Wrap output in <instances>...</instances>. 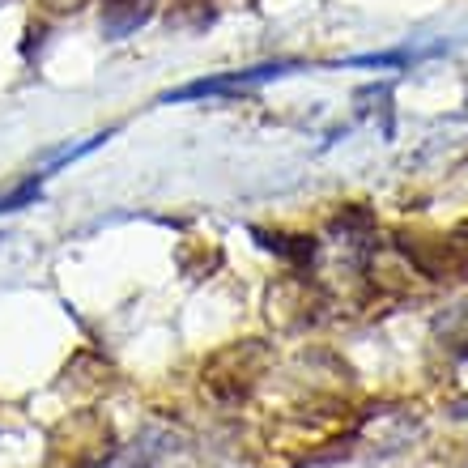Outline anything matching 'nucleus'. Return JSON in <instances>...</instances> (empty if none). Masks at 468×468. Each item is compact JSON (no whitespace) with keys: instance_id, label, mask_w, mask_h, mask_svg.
I'll return each instance as SVG.
<instances>
[{"instance_id":"f257e3e1","label":"nucleus","mask_w":468,"mask_h":468,"mask_svg":"<svg viewBox=\"0 0 468 468\" xmlns=\"http://www.w3.org/2000/svg\"><path fill=\"white\" fill-rule=\"evenodd\" d=\"M285 69H294V64H260V69H239V73H226V77H200V81H192V86L162 94V102H187V99H205V94H234V90H251V86H260V81L282 77Z\"/></svg>"},{"instance_id":"f03ea898","label":"nucleus","mask_w":468,"mask_h":468,"mask_svg":"<svg viewBox=\"0 0 468 468\" xmlns=\"http://www.w3.org/2000/svg\"><path fill=\"white\" fill-rule=\"evenodd\" d=\"M154 17V0H107L102 5V30L107 38H128Z\"/></svg>"},{"instance_id":"7ed1b4c3","label":"nucleus","mask_w":468,"mask_h":468,"mask_svg":"<svg viewBox=\"0 0 468 468\" xmlns=\"http://www.w3.org/2000/svg\"><path fill=\"white\" fill-rule=\"evenodd\" d=\"M256 239H264L269 251H277V256H285V260H298V264H307V260L315 256V239H307V234H264V230H256Z\"/></svg>"},{"instance_id":"20e7f679","label":"nucleus","mask_w":468,"mask_h":468,"mask_svg":"<svg viewBox=\"0 0 468 468\" xmlns=\"http://www.w3.org/2000/svg\"><path fill=\"white\" fill-rule=\"evenodd\" d=\"M38 192H43V175H38V179H26V184H22V187H13V192H5V197H0V213L22 209V205L38 200Z\"/></svg>"}]
</instances>
